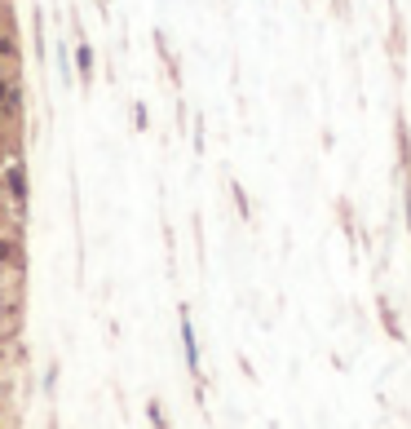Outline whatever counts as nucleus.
I'll use <instances>...</instances> for the list:
<instances>
[{
    "label": "nucleus",
    "mask_w": 411,
    "mask_h": 429,
    "mask_svg": "<svg viewBox=\"0 0 411 429\" xmlns=\"http://www.w3.org/2000/svg\"><path fill=\"white\" fill-rule=\"evenodd\" d=\"M18 261H22V244L14 239V235H0V270L18 266Z\"/></svg>",
    "instance_id": "7ed1b4c3"
},
{
    "label": "nucleus",
    "mask_w": 411,
    "mask_h": 429,
    "mask_svg": "<svg viewBox=\"0 0 411 429\" xmlns=\"http://www.w3.org/2000/svg\"><path fill=\"white\" fill-rule=\"evenodd\" d=\"M177 332H181V350H186V367H190V376H199V341H195V323H190V310H186V305H181Z\"/></svg>",
    "instance_id": "f03ea898"
},
{
    "label": "nucleus",
    "mask_w": 411,
    "mask_h": 429,
    "mask_svg": "<svg viewBox=\"0 0 411 429\" xmlns=\"http://www.w3.org/2000/svg\"><path fill=\"white\" fill-rule=\"evenodd\" d=\"M0 186H5V195H9L14 217H27V164H22V160H9L5 169H0Z\"/></svg>",
    "instance_id": "f257e3e1"
},
{
    "label": "nucleus",
    "mask_w": 411,
    "mask_h": 429,
    "mask_svg": "<svg viewBox=\"0 0 411 429\" xmlns=\"http://www.w3.org/2000/svg\"><path fill=\"white\" fill-rule=\"evenodd\" d=\"M0 80H9V62H0Z\"/></svg>",
    "instance_id": "6e6552de"
},
{
    "label": "nucleus",
    "mask_w": 411,
    "mask_h": 429,
    "mask_svg": "<svg viewBox=\"0 0 411 429\" xmlns=\"http://www.w3.org/2000/svg\"><path fill=\"white\" fill-rule=\"evenodd\" d=\"M76 76H80V85H93V49L89 44H76Z\"/></svg>",
    "instance_id": "20e7f679"
},
{
    "label": "nucleus",
    "mask_w": 411,
    "mask_h": 429,
    "mask_svg": "<svg viewBox=\"0 0 411 429\" xmlns=\"http://www.w3.org/2000/svg\"><path fill=\"white\" fill-rule=\"evenodd\" d=\"M146 412H151V421H155V429H168V425H164V412H160V403H151Z\"/></svg>",
    "instance_id": "423d86ee"
},
{
    "label": "nucleus",
    "mask_w": 411,
    "mask_h": 429,
    "mask_svg": "<svg viewBox=\"0 0 411 429\" xmlns=\"http://www.w3.org/2000/svg\"><path fill=\"white\" fill-rule=\"evenodd\" d=\"M385 328H389V337H394V341H403V328H398V319H394V310H389V305H385Z\"/></svg>",
    "instance_id": "39448f33"
},
{
    "label": "nucleus",
    "mask_w": 411,
    "mask_h": 429,
    "mask_svg": "<svg viewBox=\"0 0 411 429\" xmlns=\"http://www.w3.org/2000/svg\"><path fill=\"white\" fill-rule=\"evenodd\" d=\"M407 230H411V182H407Z\"/></svg>",
    "instance_id": "0eeeda50"
}]
</instances>
